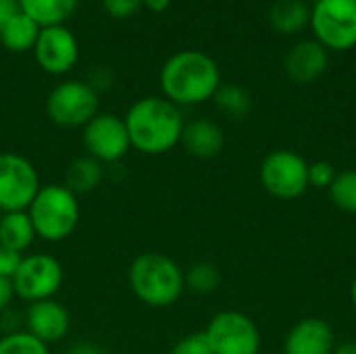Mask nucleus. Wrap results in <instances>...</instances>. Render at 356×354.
Returning a JSON list of instances; mask_svg holds the SVG:
<instances>
[{
	"mask_svg": "<svg viewBox=\"0 0 356 354\" xmlns=\"http://www.w3.org/2000/svg\"><path fill=\"white\" fill-rule=\"evenodd\" d=\"M104 10L115 19H127L142 8V0H102Z\"/></svg>",
	"mask_w": 356,
	"mask_h": 354,
	"instance_id": "obj_28",
	"label": "nucleus"
},
{
	"mask_svg": "<svg viewBox=\"0 0 356 354\" xmlns=\"http://www.w3.org/2000/svg\"><path fill=\"white\" fill-rule=\"evenodd\" d=\"M332 354H356V344L355 342H346V344L334 346V353Z\"/></svg>",
	"mask_w": 356,
	"mask_h": 354,
	"instance_id": "obj_34",
	"label": "nucleus"
},
{
	"mask_svg": "<svg viewBox=\"0 0 356 354\" xmlns=\"http://www.w3.org/2000/svg\"><path fill=\"white\" fill-rule=\"evenodd\" d=\"M23 261V255L17 252V250H10L6 246L0 244V277H6V280H13L19 265Z\"/></svg>",
	"mask_w": 356,
	"mask_h": 354,
	"instance_id": "obj_29",
	"label": "nucleus"
},
{
	"mask_svg": "<svg viewBox=\"0 0 356 354\" xmlns=\"http://www.w3.org/2000/svg\"><path fill=\"white\" fill-rule=\"evenodd\" d=\"M35 236L44 242L56 244L67 240L79 223V200L63 184L42 186L27 209Z\"/></svg>",
	"mask_w": 356,
	"mask_h": 354,
	"instance_id": "obj_4",
	"label": "nucleus"
},
{
	"mask_svg": "<svg viewBox=\"0 0 356 354\" xmlns=\"http://www.w3.org/2000/svg\"><path fill=\"white\" fill-rule=\"evenodd\" d=\"M83 146L98 163H119L131 148L125 121L113 113H98L83 127Z\"/></svg>",
	"mask_w": 356,
	"mask_h": 354,
	"instance_id": "obj_11",
	"label": "nucleus"
},
{
	"mask_svg": "<svg viewBox=\"0 0 356 354\" xmlns=\"http://www.w3.org/2000/svg\"><path fill=\"white\" fill-rule=\"evenodd\" d=\"M15 298V288H13V280L0 277V315L10 307Z\"/></svg>",
	"mask_w": 356,
	"mask_h": 354,
	"instance_id": "obj_30",
	"label": "nucleus"
},
{
	"mask_svg": "<svg viewBox=\"0 0 356 354\" xmlns=\"http://www.w3.org/2000/svg\"><path fill=\"white\" fill-rule=\"evenodd\" d=\"M179 144L196 159H215L225 144V136L215 121L194 119L184 125Z\"/></svg>",
	"mask_w": 356,
	"mask_h": 354,
	"instance_id": "obj_16",
	"label": "nucleus"
},
{
	"mask_svg": "<svg viewBox=\"0 0 356 354\" xmlns=\"http://www.w3.org/2000/svg\"><path fill=\"white\" fill-rule=\"evenodd\" d=\"M65 354H104L96 344H90V342H77L73 344Z\"/></svg>",
	"mask_w": 356,
	"mask_h": 354,
	"instance_id": "obj_32",
	"label": "nucleus"
},
{
	"mask_svg": "<svg viewBox=\"0 0 356 354\" xmlns=\"http://www.w3.org/2000/svg\"><path fill=\"white\" fill-rule=\"evenodd\" d=\"M334 353V332L330 323L317 317L298 321L286 342L284 354H332Z\"/></svg>",
	"mask_w": 356,
	"mask_h": 354,
	"instance_id": "obj_15",
	"label": "nucleus"
},
{
	"mask_svg": "<svg viewBox=\"0 0 356 354\" xmlns=\"http://www.w3.org/2000/svg\"><path fill=\"white\" fill-rule=\"evenodd\" d=\"M350 298H353V307L356 311V277L353 280V288H350Z\"/></svg>",
	"mask_w": 356,
	"mask_h": 354,
	"instance_id": "obj_35",
	"label": "nucleus"
},
{
	"mask_svg": "<svg viewBox=\"0 0 356 354\" xmlns=\"http://www.w3.org/2000/svg\"><path fill=\"white\" fill-rule=\"evenodd\" d=\"M338 177L336 169L327 161H317L309 165V186L313 188H332L334 179Z\"/></svg>",
	"mask_w": 356,
	"mask_h": 354,
	"instance_id": "obj_26",
	"label": "nucleus"
},
{
	"mask_svg": "<svg viewBox=\"0 0 356 354\" xmlns=\"http://www.w3.org/2000/svg\"><path fill=\"white\" fill-rule=\"evenodd\" d=\"M142 6H146L152 13H163L171 6V0H142Z\"/></svg>",
	"mask_w": 356,
	"mask_h": 354,
	"instance_id": "obj_33",
	"label": "nucleus"
},
{
	"mask_svg": "<svg viewBox=\"0 0 356 354\" xmlns=\"http://www.w3.org/2000/svg\"><path fill=\"white\" fill-rule=\"evenodd\" d=\"M330 65V50L317 40H302L286 54V71L298 83H311L319 79Z\"/></svg>",
	"mask_w": 356,
	"mask_h": 354,
	"instance_id": "obj_14",
	"label": "nucleus"
},
{
	"mask_svg": "<svg viewBox=\"0 0 356 354\" xmlns=\"http://www.w3.org/2000/svg\"><path fill=\"white\" fill-rule=\"evenodd\" d=\"M127 280L134 296L154 309L175 305L186 290L181 267L163 252L138 255L129 265Z\"/></svg>",
	"mask_w": 356,
	"mask_h": 354,
	"instance_id": "obj_3",
	"label": "nucleus"
},
{
	"mask_svg": "<svg viewBox=\"0 0 356 354\" xmlns=\"http://www.w3.org/2000/svg\"><path fill=\"white\" fill-rule=\"evenodd\" d=\"M184 280H186V288H190L192 292L209 294L219 288L221 273L213 263H196L184 273Z\"/></svg>",
	"mask_w": 356,
	"mask_h": 354,
	"instance_id": "obj_23",
	"label": "nucleus"
},
{
	"mask_svg": "<svg viewBox=\"0 0 356 354\" xmlns=\"http://www.w3.org/2000/svg\"><path fill=\"white\" fill-rule=\"evenodd\" d=\"M161 90L177 106L211 100L221 88L217 63L200 50H181L169 56L161 69Z\"/></svg>",
	"mask_w": 356,
	"mask_h": 354,
	"instance_id": "obj_2",
	"label": "nucleus"
},
{
	"mask_svg": "<svg viewBox=\"0 0 356 354\" xmlns=\"http://www.w3.org/2000/svg\"><path fill=\"white\" fill-rule=\"evenodd\" d=\"M21 13L31 17L40 27H52L63 25L65 19H69L79 0H17Z\"/></svg>",
	"mask_w": 356,
	"mask_h": 354,
	"instance_id": "obj_19",
	"label": "nucleus"
},
{
	"mask_svg": "<svg viewBox=\"0 0 356 354\" xmlns=\"http://www.w3.org/2000/svg\"><path fill=\"white\" fill-rule=\"evenodd\" d=\"M0 217H2V211H0Z\"/></svg>",
	"mask_w": 356,
	"mask_h": 354,
	"instance_id": "obj_36",
	"label": "nucleus"
},
{
	"mask_svg": "<svg viewBox=\"0 0 356 354\" xmlns=\"http://www.w3.org/2000/svg\"><path fill=\"white\" fill-rule=\"evenodd\" d=\"M265 190L282 200H294L309 188V163L292 150H273L261 165Z\"/></svg>",
	"mask_w": 356,
	"mask_h": 354,
	"instance_id": "obj_9",
	"label": "nucleus"
},
{
	"mask_svg": "<svg viewBox=\"0 0 356 354\" xmlns=\"http://www.w3.org/2000/svg\"><path fill=\"white\" fill-rule=\"evenodd\" d=\"M98 92L77 79L58 83L46 98V115L60 127H86L98 115Z\"/></svg>",
	"mask_w": 356,
	"mask_h": 354,
	"instance_id": "obj_6",
	"label": "nucleus"
},
{
	"mask_svg": "<svg viewBox=\"0 0 356 354\" xmlns=\"http://www.w3.org/2000/svg\"><path fill=\"white\" fill-rule=\"evenodd\" d=\"M40 29L42 27L31 17H27L25 13L19 10L2 27L0 44L6 50H10V52H27V50H33V46L38 42V35H40Z\"/></svg>",
	"mask_w": 356,
	"mask_h": 354,
	"instance_id": "obj_20",
	"label": "nucleus"
},
{
	"mask_svg": "<svg viewBox=\"0 0 356 354\" xmlns=\"http://www.w3.org/2000/svg\"><path fill=\"white\" fill-rule=\"evenodd\" d=\"M315 40L327 50H353L356 46V0H317L311 6Z\"/></svg>",
	"mask_w": 356,
	"mask_h": 354,
	"instance_id": "obj_5",
	"label": "nucleus"
},
{
	"mask_svg": "<svg viewBox=\"0 0 356 354\" xmlns=\"http://www.w3.org/2000/svg\"><path fill=\"white\" fill-rule=\"evenodd\" d=\"M0 354H48V346L29 332H8L0 338Z\"/></svg>",
	"mask_w": 356,
	"mask_h": 354,
	"instance_id": "obj_25",
	"label": "nucleus"
},
{
	"mask_svg": "<svg viewBox=\"0 0 356 354\" xmlns=\"http://www.w3.org/2000/svg\"><path fill=\"white\" fill-rule=\"evenodd\" d=\"M23 319H25V332H29L33 338H38L46 346L60 342L69 334V328H71L69 311L54 298L31 303Z\"/></svg>",
	"mask_w": 356,
	"mask_h": 354,
	"instance_id": "obj_13",
	"label": "nucleus"
},
{
	"mask_svg": "<svg viewBox=\"0 0 356 354\" xmlns=\"http://www.w3.org/2000/svg\"><path fill=\"white\" fill-rule=\"evenodd\" d=\"M213 354H259L261 334L254 321L240 311L217 313L204 330Z\"/></svg>",
	"mask_w": 356,
	"mask_h": 354,
	"instance_id": "obj_7",
	"label": "nucleus"
},
{
	"mask_svg": "<svg viewBox=\"0 0 356 354\" xmlns=\"http://www.w3.org/2000/svg\"><path fill=\"white\" fill-rule=\"evenodd\" d=\"M63 265L46 252H33L23 257L15 277L13 288L21 300L38 303L52 298L63 286Z\"/></svg>",
	"mask_w": 356,
	"mask_h": 354,
	"instance_id": "obj_10",
	"label": "nucleus"
},
{
	"mask_svg": "<svg viewBox=\"0 0 356 354\" xmlns=\"http://www.w3.org/2000/svg\"><path fill=\"white\" fill-rule=\"evenodd\" d=\"M171 354H213V351L209 346V340H207L204 332H194V334L181 338L173 346Z\"/></svg>",
	"mask_w": 356,
	"mask_h": 354,
	"instance_id": "obj_27",
	"label": "nucleus"
},
{
	"mask_svg": "<svg viewBox=\"0 0 356 354\" xmlns=\"http://www.w3.org/2000/svg\"><path fill=\"white\" fill-rule=\"evenodd\" d=\"M33 54L38 65L50 73V75H63L71 71L79 58V46L75 35L63 27V25H52V27H42L38 42L33 46Z\"/></svg>",
	"mask_w": 356,
	"mask_h": 354,
	"instance_id": "obj_12",
	"label": "nucleus"
},
{
	"mask_svg": "<svg viewBox=\"0 0 356 354\" xmlns=\"http://www.w3.org/2000/svg\"><path fill=\"white\" fill-rule=\"evenodd\" d=\"M311 21V6L305 0H275L269 8V23L280 33H298Z\"/></svg>",
	"mask_w": 356,
	"mask_h": 354,
	"instance_id": "obj_17",
	"label": "nucleus"
},
{
	"mask_svg": "<svg viewBox=\"0 0 356 354\" xmlns=\"http://www.w3.org/2000/svg\"><path fill=\"white\" fill-rule=\"evenodd\" d=\"M330 194L338 209L356 215V169L338 173V177L330 188Z\"/></svg>",
	"mask_w": 356,
	"mask_h": 354,
	"instance_id": "obj_24",
	"label": "nucleus"
},
{
	"mask_svg": "<svg viewBox=\"0 0 356 354\" xmlns=\"http://www.w3.org/2000/svg\"><path fill=\"white\" fill-rule=\"evenodd\" d=\"M19 2L17 0H0V35H2V27L6 25V21L10 17H15L19 13Z\"/></svg>",
	"mask_w": 356,
	"mask_h": 354,
	"instance_id": "obj_31",
	"label": "nucleus"
},
{
	"mask_svg": "<svg viewBox=\"0 0 356 354\" xmlns=\"http://www.w3.org/2000/svg\"><path fill=\"white\" fill-rule=\"evenodd\" d=\"M35 167L17 152H0V211H27L40 192Z\"/></svg>",
	"mask_w": 356,
	"mask_h": 354,
	"instance_id": "obj_8",
	"label": "nucleus"
},
{
	"mask_svg": "<svg viewBox=\"0 0 356 354\" xmlns=\"http://www.w3.org/2000/svg\"><path fill=\"white\" fill-rule=\"evenodd\" d=\"M35 238L38 236H35V230L27 211L2 213L0 217V244L2 246L23 255L33 244Z\"/></svg>",
	"mask_w": 356,
	"mask_h": 354,
	"instance_id": "obj_18",
	"label": "nucleus"
},
{
	"mask_svg": "<svg viewBox=\"0 0 356 354\" xmlns=\"http://www.w3.org/2000/svg\"><path fill=\"white\" fill-rule=\"evenodd\" d=\"M104 177V169L102 163H98L96 159H92L90 154L86 156H77L65 171V188L71 190L75 196L77 194H88L92 190H96L100 186Z\"/></svg>",
	"mask_w": 356,
	"mask_h": 354,
	"instance_id": "obj_21",
	"label": "nucleus"
},
{
	"mask_svg": "<svg viewBox=\"0 0 356 354\" xmlns=\"http://www.w3.org/2000/svg\"><path fill=\"white\" fill-rule=\"evenodd\" d=\"M213 98H215V104L219 106V111L232 119H244L252 108V100H250L248 92L234 83L221 86Z\"/></svg>",
	"mask_w": 356,
	"mask_h": 354,
	"instance_id": "obj_22",
	"label": "nucleus"
},
{
	"mask_svg": "<svg viewBox=\"0 0 356 354\" xmlns=\"http://www.w3.org/2000/svg\"><path fill=\"white\" fill-rule=\"evenodd\" d=\"M131 146L142 154H165L173 150L184 131V115L165 96H146L134 102L123 117Z\"/></svg>",
	"mask_w": 356,
	"mask_h": 354,
	"instance_id": "obj_1",
	"label": "nucleus"
}]
</instances>
